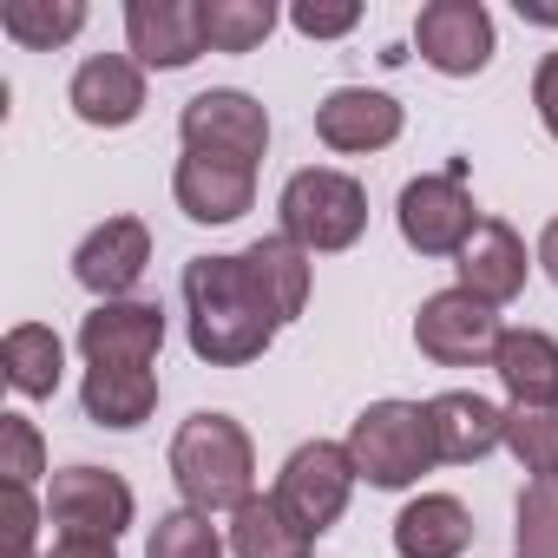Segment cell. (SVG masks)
Here are the masks:
<instances>
[{"label": "cell", "instance_id": "26", "mask_svg": "<svg viewBox=\"0 0 558 558\" xmlns=\"http://www.w3.org/2000/svg\"><path fill=\"white\" fill-rule=\"evenodd\" d=\"M506 447L532 480H558V401H512L506 408Z\"/></svg>", "mask_w": 558, "mask_h": 558}, {"label": "cell", "instance_id": "31", "mask_svg": "<svg viewBox=\"0 0 558 558\" xmlns=\"http://www.w3.org/2000/svg\"><path fill=\"white\" fill-rule=\"evenodd\" d=\"M34 538H40L34 486H0V558H34Z\"/></svg>", "mask_w": 558, "mask_h": 558}, {"label": "cell", "instance_id": "22", "mask_svg": "<svg viewBox=\"0 0 558 558\" xmlns=\"http://www.w3.org/2000/svg\"><path fill=\"white\" fill-rule=\"evenodd\" d=\"M493 375L506 381L512 401L538 408V401H558V342L545 329H506L499 336V355H493Z\"/></svg>", "mask_w": 558, "mask_h": 558}, {"label": "cell", "instance_id": "17", "mask_svg": "<svg viewBox=\"0 0 558 558\" xmlns=\"http://www.w3.org/2000/svg\"><path fill=\"white\" fill-rule=\"evenodd\" d=\"M401 99L388 93H368V86H336L323 106H316V138L329 151H381L401 138Z\"/></svg>", "mask_w": 558, "mask_h": 558}, {"label": "cell", "instance_id": "7", "mask_svg": "<svg viewBox=\"0 0 558 558\" xmlns=\"http://www.w3.org/2000/svg\"><path fill=\"white\" fill-rule=\"evenodd\" d=\"M499 310L493 303H480L473 290H440V296H427L421 303V316H414V342H421V355L427 362H440V368H480V362H493L499 355Z\"/></svg>", "mask_w": 558, "mask_h": 558}, {"label": "cell", "instance_id": "9", "mask_svg": "<svg viewBox=\"0 0 558 558\" xmlns=\"http://www.w3.org/2000/svg\"><path fill=\"white\" fill-rule=\"evenodd\" d=\"M414 47L434 73L473 80L493 66V14L480 0H427L421 21H414Z\"/></svg>", "mask_w": 558, "mask_h": 558}, {"label": "cell", "instance_id": "16", "mask_svg": "<svg viewBox=\"0 0 558 558\" xmlns=\"http://www.w3.org/2000/svg\"><path fill=\"white\" fill-rule=\"evenodd\" d=\"M453 269H460V290H473L480 303L506 310L525 290V236L506 217H480V230L466 236V250L453 256Z\"/></svg>", "mask_w": 558, "mask_h": 558}, {"label": "cell", "instance_id": "18", "mask_svg": "<svg viewBox=\"0 0 558 558\" xmlns=\"http://www.w3.org/2000/svg\"><path fill=\"white\" fill-rule=\"evenodd\" d=\"M427 421H434L440 460H453V466H473V460H486L493 447H506V408H493V401L473 395V388L434 395V401H427Z\"/></svg>", "mask_w": 558, "mask_h": 558}, {"label": "cell", "instance_id": "3", "mask_svg": "<svg viewBox=\"0 0 558 558\" xmlns=\"http://www.w3.org/2000/svg\"><path fill=\"white\" fill-rule=\"evenodd\" d=\"M276 217H283V236L310 256H336L349 243H362L368 230V191L362 178L349 171H329V165H303L290 171L283 197H276Z\"/></svg>", "mask_w": 558, "mask_h": 558}, {"label": "cell", "instance_id": "8", "mask_svg": "<svg viewBox=\"0 0 558 558\" xmlns=\"http://www.w3.org/2000/svg\"><path fill=\"white\" fill-rule=\"evenodd\" d=\"M395 223L408 236V250L421 256H460L466 236L480 230V210L460 184V165L440 171V178H408L401 184V204H395Z\"/></svg>", "mask_w": 558, "mask_h": 558}, {"label": "cell", "instance_id": "15", "mask_svg": "<svg viewBox=\"0 0 558 558\" xmlns=\"http://www.w3.org/2000/svg\"><path fill=\"white\" fill-rule=\"evenodd\" d=\"M66 106L86 125L119 132V125H132L145 112V66L125 60V53H93V60H80V73L66 86Z\"/></svg>", "mask_w": 558, "mask_h": 558}, {"label": "cell", "instance_id": "34", "mask_svg": "<svg viewBox=\"0 0 558 558\" xmlns=\"http://www.w3.org/2000/svg\"><path fill=\"white\" fill-rule=\"evenodd\" d=\"M47 558H119V545L112 538H93V532H60Z\"/></svg>", "mask_w": 558, "mask_h": 558}, {"label": "cell", "instance_id": "25", "mask_svg": "<svg viewBox=\"0 0 558 558\" xmlns=\"http://www.w3.org/2000/svg\"><path fill=\"white\" fill-rule=\"evenodd\" d=\"M86 27V0H8L0 8V34L27 53H53Z\"/></svg>", "mask_w": 558, "mask_h": 558}, {"label": "cell", "instance_id": "4", "mask_svg": "<svg viewBox=\"0 0 558 558\" xmlns=\"http://www.w3.org/2000/svg\"><path fill=\"white\" fill-rule=\"evenodd\" d=\"M342 447H349L355 473H362L375 493H401V486H414V480L440 460L434 421H427L421 401H375V408H362Z\"/></svg>", "mask_w": 558, "mask_h": 558}, {"label": "cell", "instance_id": "6", "mask_svg": "<svg viewBox=\"0 0 558 558\" xmlns=\"http://www.w3.org/2000/svg\"><path fill=\"white\" fill-rule=\"evenodd\" d=\"M178 138H184V151H210V158H230V165L256 171V158L269 151V112L236 86H210V93L184 99Z\"/></svg>", "mask_w": 558, "mask_h": 558}, {"label": "cell", "instance_id": "35", "mask_svg": "<svg viewBox=\"0 0 558 558\" xmlns=\"http://www.w3.org/2000/svg\"><path fill=\"white\" fill-rule=\"evenodd\" d=\"M538 263H545V276H551V283H558V217L538 230Z\"/></svg>", "mask_w": 558, "mask_h": 558}, {"label": "cell", "instance_id": "28", "mask_svg": "<svg viewBox=\"0 0 558 558\" xmlns=\"http://www.w3.org/2000/svg\"><path fill=\"white\" fill-rule=\"evenodd\" d=\"M512 551L519 558H558V480H532L512 506Z\"/></svg>", "mask_w": 558, "mask_h": 558}, {"label": "cell", "instance_id": "30", "mask_svg": "<svg viewBox=\"0 0 558 558\" xmlns=\"http://www.w3.org/2000/svg\"><path fill=\"white\" fill-rule=\"evenodd\" d=\"M47 473V440L27 414H0V486H34Z\"/></svg>", "mask_w": 558, "mask_h": 558}, {"label": "cell", "instance_id": "12", "mask_svg": "<svg viewBox=\"0 0 558 558\" xmlns=\"http://www.w3.org/2000/svg\"><path fill=\"white\" fill-rule=\"evenodd\" d=\"M151 269V230L138 217H106L99 230H86V243L73 250V276L99 296V303H125L138 290V276Z\"/></svg>", "mask_w": 558, "mask_h": 558}, {"label": "cell", "instance_id": "5", "mask_svg": "<svg viewBox=\"0 0 558 558\" xmlns=\"http://www.w3.org/2000/svg\"><path fill=\"white\" fill-rule=\"evenodd\" d=\"M355 460H349V447H336V440H303L290 460H283V473H276V506H283L310 538H323L342 512H349V493H355Z\"/></svg>", "mask_w": 558, "mask_h": 558}, {"label": "cell", "instance_id": "19", "mask_svg": "<svg viewBox=\"0 0 558 558\" xmlns=\"http://www.w3.org/2000/svg\"><path fill=\"white\" fill-rule=\"evenodd\" d=\"M236 256H243L250 283H256V296L269 303L276 323H296V316L310 310V250H296L283 230H276V236H256V243L236 250Z\"/></svg>", "mask_w": 558, "mask_h": 558}, {"label": "cell", "instance_id": "14", "mask_svg": "<svg viewBox=\"0 0 558 558\" xmlns=\"http://www.w3.org/2000/svg\"><path fill=\"white\" fill-rule=\"evenodd\" d=\"M171 197L191 223H236L256 204V171L230 165V158H210V151H184L178 171H171Z\"/></svg>", "mask_w": 558, "mask_h": 558}, {"label": "cell", "instance_id": "33", "mask_svg": "<svg viewBox=\"0 0 558 558\" xmlns=\"http://www.w3.org/2000/svg\"><path fill=\"white\" fill-rule=\"evenodd\" d=\"M532 106H538L545 132L558 138V53H545V60H538V73H532Z\"/></svg>", "mask_w": 558, "mask_h": 558}, {"label": "cell", "instance_id": "20", "mask_svg": "<svg viewBox=\"0 0 558 558\" xmlns=\"http://www.w3.org/2000/svg\"><path fill=\"white\" fill-rule=\"evenodd\" d=\"M473 545V512L453 493H421L395 519V551L401 558H460Z\"/></svg>", "mask_w": 558, "mask_h": 558}, {"label": "cell", "instance_id": "1", "mask_svg": "<svg viewBox=\"0 0 558 558\" xmlns=\"http://www.w3.org/2000/svg\"><path fill=\"white\" fill-rule=\"evenodd\" d=\"M184 310H191V355L210 368H243L276 342L269 303L256 296L243 256H191L184 263Z\"/></svg>", "mask_w": 558, "mask_h": 558}, {"label": "cell", "instance_id": "10", "mask_svg": "<svg viewBox=\"0 0 558 558\" xmlns=\"http://www.w3.org/2000/svg\"><path fill=\"white\" fill-rule=\"evenodd\" d=\"M132 512H138V499H132V486H125L112 466H66V473H53V486H47V519H53L60 532L119 538V532L132 525Z\"/></svg>", "mask_w": 558, "mask_h": 558}, {"label": "cell", "instance_id": "29", "mask_svg": "<svg viewBox=\"0 0 558 558\" xmlns=\"http://www.w3.org/2000/svg\"><path fill=\"white\" fill-rule=\"evenodd\" d=\"M145 558H223V538H217L210 512L178 506V512H158V525L145 538Z\"/></svg>", "mask_w": 558, "mask_h": 558}, {"label": "cell", "instance_id": "2", "mask_svg": "<svg viewBox=\"0 0 558 558\" xmlns=\"http://www.w3.org/2000/svg\"><path fill=\"white\" fill-rule=\"evenodd\" d=\"M171 480L191 512H236L256 499V447L230 414H191L171 440Z\"/></svg>", "mask_w": 558, "mask_h": 558}, {"label": "cell", "instance_id": "27", "mask_svg": "<svg viewBox=\"0 0 558 558\" xmlns=\"http://www.w3.org/2000/svg\"><path fill=\"white\" fill-rule=\"evenodd\" d=\"M276 34L269 0H204V40L210 53H256Z\"/></svg>", "mask_w": 558, "mask_h": 558}, {"label": "cell", "instance_id": "23", "mask_svg": "<svg viewBox=\"0 0 558 558\" xmlns=\"http://www.w3.org/2000/svg\"><path fill=\"white\" fill-rule=\"evenodd\" d=\"M310 532L276 506V493H263V499H243L236 512H230V551L236 558H310Z\"/></svg>", "mask_w": 558, "mask_h": 558}, {"label": "cell", "instance_id": "36", "mask_svg": "<svg viewBox=\"0 0 558 558\" xmlns=\"http://www.w3.org/2000/svg\"><path fill=\"white\" fill-rule=\"evenodd\" d=\"M519 21H532V27H558V8H532V0H519Z\"/></svg>", "mask_w": 558, "mask_h": 558}, {"label": "cell", "instance_id": "21", "mask_svg": "<svg viewBox=\"0 0 558 558\" xmlns=\"http://www.w3.org/2000/svg\"><path fill=\"white\" fill-rule=\"evenodd\" d=\"M80 408L93 427H145L151 408H158V375L151 368H86V388H80Z\"/></svg>", "mask_w": 558, "mask_h": 558}, {"label": "cell", "instance_id": "32", "mask_svg": "<svg viewBox=\"0 0 558 558\" xmlns=\"http://www.w3.org/2000/svg\"><path fill=\"white\" fill-rule=\"evenodd\" d=\"M290 21H296V34H310V40H342V34H355L362 8H355V0H303Z\"/></svg>", "mask_w": 558, "mask_h": 558}, {"label": "cell", "instance_id": "24", "mask_svg": "<svg viewBox=\"0 0 558 558\" xmlns=\"http://www.w3.org/2000/svg\"><path fill=\"white\" fill-rule=\"evenodd\" d=\"M0 368H8L14 395H27V401H47V395L60 388L66 349H60V336H53L47 323H14V329H8V342H0Z\"/></svg>", "mask_w": 558, "mask_h": 558}, {"label": "cell", "instance_id": "13", "mask_svg": "<svg viewBox=\"0 0 558 558\" xmlns=\"http://www.w3.org/2000/svg\"><path fill=\"white\" fill-rule=\"evenodd\" d=\"M125 40L138 53V66L178 73L197 53H210L204 40V0H132L125 8Z\"/></svg>", "mask_w": 558, "mask_h": 558}, {"label": "cell", "instance_id": "11", "mask_svg": "<svg viewBox=\"0 0 558 558\" xmlns=\"http://www.w3.org/2000/svg\"><path fill=\"white\" fill-rule=\"evenodd\" d=\"M158 349H165V310L145 303V296L99 303V310L80 323V355H86V368H151Z\"/></svg>", "mask_w": 558, "mask_h": 558}]
</instances>
